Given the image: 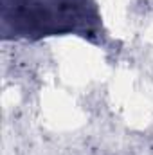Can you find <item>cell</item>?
<instances>
[{
    "label": "cell",
    "mask_w": 153,
    "mask_h": 155,
    "mask_svg": "<svg viewBox=\"0 0 153 155\" xmlns=\"http://www.w3.org/2000/svg\"><path fill=\"white\" fill-rule=\"evenodd\" d=\"M70 0H15V22L18 33L25 36L36 35L47 36L50 33H65L72 31L76 25L69 22L70 13L58 11L60 9H83L85 5L69 7Z\"/></svg>",
    "instance_id": "6da1fadb"
}]
</instances>
